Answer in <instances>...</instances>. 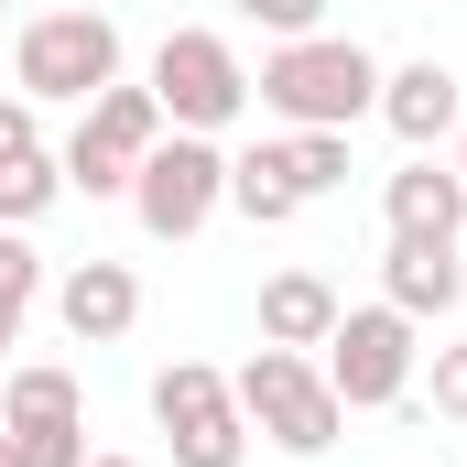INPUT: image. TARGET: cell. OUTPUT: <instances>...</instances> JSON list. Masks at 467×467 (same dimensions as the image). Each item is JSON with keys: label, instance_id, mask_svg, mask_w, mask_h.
<instances>
[{"label": "cell", "instance_id": "8", "mask_svg": "<svg viewBox=\"0 0 467 467\" xmlns=\"http://www.w3.org/2000/svg\"><path fill=\"white\" fill-rule=\"evenodd\" d=\"M413 316L402 305H358V316H337V337H327V391L348 402V413H380V402H402L413 391Z\"/></svg>", "mask_w": 467, "mask_h": 467}, {"label": "cell", "instance_id": "19", "mask_svg": "<svg viewBox=\"0 0 467 467\" xmlns=\"http://www.w3.org/2000/svg\"><path fill=\"white\" fill-rule=\"evenodd\" d=\"M239 22H261L272 44H294V33H327V0H229Z\"/></svg>", "mask_w": 467, "mask_h": 467}, {"label": "cell", "instance_id": "10", "mask_svg": "<svg viewBox=\"0 0 467 467\" xmlns=\"http://www.w3.org/2000/svg\"><path fill=\"white\" fill-rule=\"evenodd\" d=\"M380 119H391V130H402L413 152L457 141V119H467L457 66H435V55H413V66H380Z\"/></svg>", "mask_w": 467, "mask_h": 467}, {"label": "cell", "instance_id": "16", "mask_svg": "<svg viewBox=\"0 0 467 467\" xmlns=\"http://www.w3.org/2000/svg\"><path fill=\"white\" fill-rule=\"evenodd\" d=\"M33 294H44V250H33V229H0V369H11V337H22Z\"/></svg>", "mask_w": 467, "mask_h": 467}, {"label": "cell", "instance_id": "24", "mask_svg": "<svg viewBox=\"0 0 467 467\" xmlns=\"http://www.w3.org/2000/svg\"><path fill=\"white\" fill-rule=\"evenodd\" d=\"M88 467H141V457H88Z\"/></svg>", "mask_w": 467, "mask_h": 467}, {"label": "cell", "instance_id": "4", "mask_svg": "<svg viewBox=\"0 0 467 467\" xmlns=\"http://www.w3.org/2000/svg\"><path fill=\"white\" fill-rule=\"evenodd\" d=\"M152 99H163L174 130H207V141H218V130L250 109V66H239L229 33L185 22V33H163V44H152Z\"/></svg>", "mask_w": 467, "mask_h": 467}, {"label": "cell", "instance_id": "20", "mask_svg": "<svg viewBox=\"0 0 467 467\" xmlns=\"http://www.w3.org/2000/svg\"><path fill=\"white\" fill-rule=\"evenodd\" d=\"M435 413L467 424V337H457V348H435Z\"/></svg>", "mask_w": 467, "mask_h": 467}, {"label": "cell", "instance_id": "2", "mask_svg": "<svg viewBox=\"0 0 467 467\" xmlns=\"http://www.w3.org/2000/svg\"><path fill=\"white\" fill-rule=\"evenodd\" d=\"M229 391H239V413H250V435H272L283 457H327L337 424H348V402L327 391V369L305 348H250L229 369Z\"/></svg>", "mask_w": 467, "mask_h": 467}, {"label": "cell", "instance_id": "17", "mask_svg": "<svg viewBox=\"0 0 467 467\" xmlns=\"http://www.w3.org/2000/svg\"><path fill=\"white\" fill-rule=\"evenodd\" d=\"M55 196H66V163H55V152H11V163H0V229H33Z\"/></svg>", "mask_w": 467, "mask_h": 467}, {"label": "cell", "instance_id": "3", "mask_svg": "<svg viewBox=\"0 0 467 467\" xmlns=\"http://www.w3.org/2000/svg\"><path fill=\"white\" fill-rule=\"evenodd\" d=\"M163 130H174L163 99L109 77V88L77 109V130H66V152H55V163H66V185H77V196H130V174H141V152H152Z\"/></svg>", "mask_w": 467, "mask_h": 467}, {"label": "cell", "instance_id": "13", "mask_svg": "<svg viewBox=\"0 0 467 467\" xmlns=\"http://www.w3.org/2000/svg\"><path fill=\"white\" fill-rule=\"evenodd\" d=\"M337 316H348V305H337L327 272H272V283H261V348H327Z\"/></svg>", "mask_w": 467, "mask_h": 467}, {"label": "cell", "instance_id": "18", "mask_svg": "<svg viewBox=\"0 0 467 467\" xmlns=\"http://www.w3.org/2000/svg\"><path fill=\"white\" fill-rule=\"evenodd\" d=\"M283 152H294V185H305V207L316 196H337L358 163H348V130H283Z\"/></svg>", "mask_w": 467, "mask_h": 467}, {"label": "cell", "instance_id": "21", "mask_svg": "<svg viewBox=\"0 0 467 467\" xmlns=\"http://www.w3.org/2000/svg\"><path fill=\"white\" fill-rule=\"evenodd\" d=\"M11 152H44V119H33V99H22V88L0 99V163H11Z\"/></svg>", "mask_w": 467, "mask_h": 467}, {"label": "cell", "instance_id": "6", "mask_svg": "<svg viewBox=\"0 0 467 467\" xmlns=\"http://www.w3.org/2000/svg\"><path fill=\"white\" fill-rule=\"evenodd\" d=\"M11 77H22V99L44 109V99H99L119 77V22L109 11H44V22H22V44H11Z\"/></svg>", "mask_w": 467, "mask_h": 467}, {"label": "cell", "instance_id": "23", "mask_svg": "<svg viewBox=\"0 0 467 467\" xmlns=\"http://www.w3.org/2000/svg\"><path fill=\"white\" fill-rule=\"evenodd\" d=\"M457 174H467V119H457Z\"/></svg>", "mask_w": 467, "mask_h": 467}, {"label": "cell", "instance_id": "12", "mask_svg": "<svg viewBox=\"0 0 467 467\" xmlns=\"http://www.w3.org/2000/svg\"><path fill=\"white\" fill-rule=\"evenodd\" d=\"M457 294H467L457 239H391V261H380V305H402V316L424 327V316H457Z\"/></svg>", "mask_w": 467, "mask_h": 467}, {"label": "cell", "instance_id": "11", "mask_svg": "<svg viewBox=\"0 0 467 467\" xmlns=\"http://www.w3.org/2000/svg\"><path fill=\"white\" fill-rule=\"evenodd\" d=\"M380 207H391V239H457L467 229V174L435 163V152H413V163L380 185Z\"/></svg>", "mask_w": 467, "mask_h": 467}, {"label": "cell", "instance_id": "7", "mask_svg": "<svg viewBox=\"0 0 467 467\" xmlns=\"http://www.w3.org/2000/svg\"><path fill=\"white\" fill-rule=\"evenodd\" d=\"M152 424H163L174 467H239V457H250V413H239L229 369H207V358L152 369Z\"/></svg>", "mask_w": 467, "mask_h": 467}, {"label": "cell", "instance_id": "1", "mask_svg": "<svg viewBox=\"0 0 467 467\" xmlns=\"http://www.w3.org/2000/svg\"><path fill=\"white\" fill-rule=\"evenodd\" d=\"M250 99L283 119V130H358V119L380 109V55L348 44V33H294V44L261 55Z\"/></svg>", "mask_w": 467, "mask_h": 467}, {"label": "cell", "instance_id": "22", "mask_svg": "<svg viewBox=\"0 0 467 467\" xmlns=\"http://www.w3.org/2000/svg\"><path fill=\"white\" fill-rule=\"evenodd\" d=\"M0 467H44V457H33V435H11V424H0Z\"/></svg>", "mask_w": 467, "mask_h": 467}, {"label": "cell", "instance_id": "15", "mask_svg": "<svg viewBox=\"0 0 467 467\" xmlns=\"http://www.w3.org/2000/svg\"><path fill=\"white\" fill-rule=\"evenodd\" d=\"M0 424L11 435H66V424H88V391H77V369H0Z\"/></svg>", "mask_w": 467, "mask_h": 467}, {"label": "cell", "instance_id": "14", "mask_svg": "<svg viewBox=\"0 0 467 467\" xmlns=\"http://www.w3.org/2000/svg\"><path fill=\"white\" fill-rule=\"evenodd\" d=\"M229 207L250 229H294V218H305V185H294V152H283V141L229 152Z\"/></svg>", "mask_w": 467, "mask_h": 467}, {"label": "cell", "instance_id": "5", "mask_svg": "<svg viewBox=\"0 0 467 467\" xmlns=\"http://www.w3.org/2000/svg\"><path fill=\"white\" fill-rule=\"evenodd\" d=\"M218 207H229V152H218L207 130H163V141L141 152V174H130V218L152 239H196Z\"/></svg>", "mask_w": 467, "mask_h": 467}, {"label": "cell", "instance_id": "9", "mask_svg": "<svg viewBox=\"0 0 467 467\" xmlns=\"http://www.w3.org/2000/svg\"><path fill=\"white\" fill-rule=\"evenodd\" d=\"M55 316H66L77 348H119V337L141 327V272H130V261H77V272L55 283Z\"/></svg>", "mask_w": 467, "mask_h": 467}, {"label": "cell", "instance_id": "25", "mask_svg": "<svg viewBox=\"0 0 467 467\" xmlns=\"http://www.w3.org/2000/svg\"><path fill=\"white\" fill-rule=\"evenodd\" d=\"M0 11H11V0H0Z\"/></svg>", "mask_w": 467, "mask_h": 467}]
</instances>
